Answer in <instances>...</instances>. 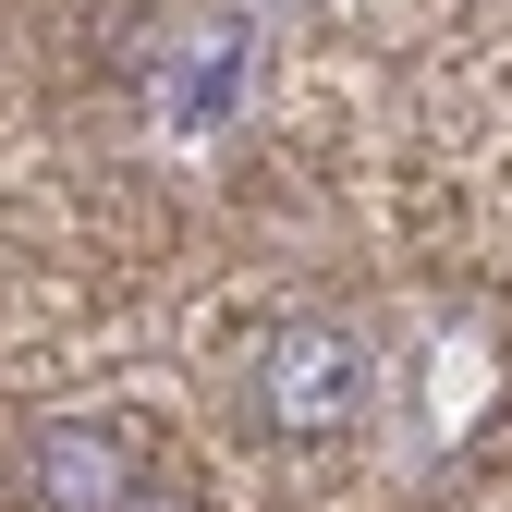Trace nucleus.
Listing matches in <instances>:
<instances>
[{"label":"nucleus","instance_id":"1","mask_svg":"<svg viewBox=\"0 0 512 512\" xmlns=\"http://www.w3.org/2000/svg\"><path fill=\"white\" fill-rule=\"evenodd\" d=\"M256 415H269L281 439H342L366 415V354H354V330L293 317V330L256 354Z\"/></svg>","mask_w":512,"mask_h":512},{"label":"nucleus","instance_id":"2","mask_svg":"<svg viewBox=\"0 0 512 512\" xmlns=\"http://www.w3.org/2000/svg\"><path fill=\"white\" fill-rule=\"evenodd\" d=\"M25 500H37V512H135V500H147V464H135L122 427L61 415V427L25 439Z\"/></svg>","mask_w":512,"mask_h":512}]
</instances>
